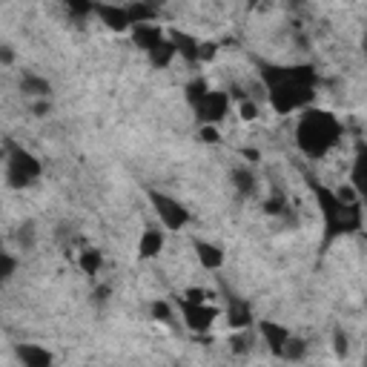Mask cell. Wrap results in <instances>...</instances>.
Masks as SVG:
<instances>
[{"label":"cell","instance_id":"obj_23","mask_svg":"<svg viewBox=\"0 0 367 367\" xmlns=\"http://www.w3.org/2000/svg\"><path fill=\"white\" fill-rule=\"evenodd\" d=\"M15 267H17V261L9 256V253H0V281H6V279H12V273H15Z\"/></svg>","mask_w":367,"mask_h":367},{"label":"cell","instance_id":"obj_9","mask_svg":"<svg viewBox=\"0 0 367 367\" xmlns=\"http://www.w3.org/2000/svg\"><path fill=\"white\" fill-rule=\"evenodd\" d=\"M17 356H20L23 367H52V353L40 345H20Z\"/></svg>","mask_w":367,"mask_h":367},{"label":"cell","instance_id":"obj_27","mask_svg":"<svg viewBox=\"0 0 367 367\" xmlns=\"http://www.w3.org/2000/svg\"><path fill=\"white\" fill-rule=\"evenodd\" d=\"M241 118H244V120H256V118H258V107H256L253 101H244V104H241Z\"/></svg>","mask_w":367,"mask_h":367},{"label":"cell","instance_id":"obj_11","mask_svg":"<svg viewBox=\"0 0 367 367\" xmlns=\"http://www.w3.org/2000/svg\"><path fill=\"white\" fill-rule=\"evenodd\" d=\"M164 250V233L161 230H146L138 241V256L141 258H155Z\"/></svg>","mask_w":367,"mask_h":367},{"label":"cell","instance_id":"obj_12","mask_svg":"<svg viewBox=\"0 0 367 367\" xmlns=\"http://www.w3.org/2000/svg\"><path fill=\"white\" fill-rule=\"evenodd\" d=\"M195 253H198V261L207 267V270H218L224 264V253L215 247V244L207 241H195Z\"/></svg>","mask_w":367,"mask_h":367},{"label":"cell","instance_id":"obj_14","mask_svg":"<svg viewBox=\"0 0 367 367\" xmlns=\"http://www.w3.org/2000/svg\"><path fill=\"white\" fill-rule=\"evenodd\" d=\"M124 12H127L130 26H141V23L155 20V6H150V3H130V6H124Z\"/></svg>","mask_w":367,"mask_h":367},{"label":"cell","instance_id":"obj_6","mask_svg":"<svg viewBox=\"0 0 367 367\" xmlns=\"http://www.w3.org/2000/svg\"><path fill=\"white\" fill-rule=\"evenodd\" d=\"M227 109H230V97H227V92H207V97L204 101L195 107V115H198V120L204 127H212V124H218L224 115H227Z\"/></svg>","mask_w":367,"mask_h":367},{"label":"cell","instance_id":"obj_22","mask_svg":"<svg viewBox=\"0 0 367 367\" xmlns=\"http://www.w3.org/2000/svg\"><path fill=\"white\" fill-rule=\"evenodd\" d=\"M304 350H307V348H304V341L290 336V338H287V345H284V350H281V356H287V359H302Z\"/></svg>","mask_w":367,"mask_h":367},{"label":"cell","instance_id":"obj_8","mask_svg":"<svg viewBox=\"0 0 367 367\" xmlns=\"http://www.w3.org/2000/svg\"><path fill=\"white\" fill-rule=\"evenodd\" d=\"M132 40L143 49V52H153V49L164 40V32H161V26H155V23H141V26H132Z\"/></svg>","mask_w":367,"mask_h":367},{"label":"cell","instance_id":"obj_33","mask_svg":"<svg viewBox=\"0 0 367 367\" xmlns=\"http://www.w3.org/2000/svg\"><path fill=\"white\" fill-rule=\"evenodd\" d=\"M0 61H3V63H12V52H9V49H0Z\"/></svg>","mask_w":367,"mask_h":367},{"label":"cell","instance_id":"obj_19","mask_svg":"<svg viewBox=\"0 0 367 367\" xmlns=\"http://www.w3.org/2000/svg\"><path fill=\"white\" fill-rule=\"evenodd\" d=\"M173 58H175V46H173V40H166V38H164V40L153 49V52H150V61H153L155 66H166Z\"/></svg>","mask_w":367,"mask_h":367},{"label":"cell","instance_id":"obj_31","mask_svg":"<svg viewBox=\"0 0 367 367\" xmlns=\"http://www.w3.org/2000/svg\"><path fill=\"white\" fill-rule=\"evenodd\" d=\"M201 141H207V143H218V132H215V127H201Z\"/></svg>","mask_w":367,"mask_h":367},{"label":"cell","instance_id":"obj_34","mask_svg":"<svg viewBox=\"0 0 367 367\" xmlns=\"http://www.w3.org/2000/svg\"><path fill=\"white\" fill-rule=\"evenodd\" d=\"M35 112H38V115H46V112H49V104H43V101L35 104Z\"/></svg>","mask_w":367,"mask_h":367},{"label":"cell","instance_id":"obj_15","mask_svg":"<svg viewBox=\"0 0 367 367\" xmlns=\"http://www.w3.org/2000/svg\"><path fill=\"white\" fill-rule=\"evenodd\" d=\"M173 46H175V52H184L187 61H198V43L201 40H195L192 35H181V32H173Z\"/></svg>","mask_w":367,"mask_h":367},{"label":"cell","instance_id":"obj_24","mask_svg":"<svg viewBox=\"0 0 367 367\" xmlns=\"http://www.w3.org/2000/svg\"><path fill=\"white\" fill-rule=\"evenodd\" d=\"M215 49H218V46H215L212 40H207V43L201 40V43H198V61H212V58H215Z\"/></svg>","mask_w":367,"mask_h":367},{"label":"cell","instance_id":"obj_7","mask_svg":"<svg viewBox=\"0 0 367 367\" xmlns=\"http://www.w3.org/2000/svg\"><path fill=\"white\" fill-rule=\"evenodd\" d=\"M181 310H184V322L192 327V330H210V325L215 322L218 310L210 307V304H189L181 299Z\"/></svg>","mask_w":367,"mask_h":367},{"label":"cell","instance_id":"obj_10","mask_svg":"<svg viewBox=\"0 0 367 367\" xmlns=\"http://www.w3.org/2000/svg\"><path fill=\"white\" fill-rule=\"evenodd\" d=\"M261 336H264L267 345H270V350L279 353V356H281V350H284V345H287V338H290L287 327H281V325H276V322H261Z\"/></svg>","mask_w":367,"mask_h":367},{"label":"cell","instance_id":"obj_5","mask_svg":"<svg viewBox=\"0 0 367 367\" xmlns=\"http://www.w3.org/2000/svg\"><path fill=\"white\" fill-rule=\"evenodd\" d=\"M150 201H153L155 212L161 215V221H164L169 230H181V227L189 221L187 207H184V204H178L175 198H169V195H164V192L153 189V192H150Z\"/></svg>","mask_w":367,"mask_h":367},{"label":"cell","instance_id":"obj_18","mask_svg":"<svg viewBox=\"0 0 367 367\" xmlns=\"http://www.w3.org/2000/svg\"><path fill=\"white\" fill-rule=\"evenodd\" d=\"M78 264H81V270L86 273V276H95L97 270H101V264H104V256H101V250H84L81 253V258H78Z\"/></svg>","mask_w":367,"mask_h":367},{"label":"cell","instance_id":"obj_28","mask_svg":"<svg viewBox=\"0 0 367 367\" xmlns=\"http://www.w3.org/2000/svg\"><path fill=\"white\" fill-rule=\"evenodd\" d=\"M264 210L270 212V215H273V212H276V215H281V212H284V198H281V195H276V198H270V201L264 204Z\"/></svg>","mask_w":367,"mask_h":367},{"label":"cell","instance_id":"obj_25","mask_svg":"<svg viewBox=\"0 0 367 367\" xmlns=\"http://www.w3.org/2000/svg\"><path fill=\"white\" fill-rule=\"evenodd\" d=\"M17 241L23 244V247H32V241H35V233H32V224H26V227H20V233H17Z\"/></svg>","mask_w":367,"mask_h":367},{"label":"cell","instance_id":"obj_20","mask_svg":"<svg viewBox=\"0 0 367 367\" xmlns=\"http://www.w3.org/2000/svg\"><path fill=\"white\" fill-rule=\"evenodd\" d=\"M207 92H210V86H207L204 78L189 81V84H187V101H189V107H192V109L198 107V104L204 101V97H207Z\"/></svg>","mask_w":367,"mask_h":367},{"label":"cell","instance_id":"obj_17","mask_svg":"<svg viewBox=\"0 0 367 367\" xmlns=\"http://www.w3.org/2000/svg\"><path fill=\"white\" fill-rule=\"evenodd\" d=\"M233 184H235V189L241 195H253L256 192V175L250 173V169H244V166L233 169Z\"/></svg>","mask_w":367,"mask_h":367},{"label":"cell","instance_id":"obj_16","mask_svg":"<svg viewBox=\"0 0 367 367\" xmlns=\"http://www.w3.org/2000/svg\"><path fill=\"white\" fill-rule=\"evenodd\" d=\"M227 319H230V327H247L253 322V310L244 302H233L227 310Z\"/></svg>","mask_w":367,"mask_h":367},{"label":"cell","instance_id":"obj_2","mask_svg":"<svg viewBox=\"0 0 367 367\" xmlns=\"http://www.w3.org/2000/svg\"><path fill=\"white\" fill-rule=\"evenodd\" d=\"M341 138L338 118L327 109H307L296 127V143L310 158H325Z\"/></svg>","mask_w":367,"mask_h":367},{"label":"cell","instance_id":"obj_13","mask_svg":"<svg viewBox=\"0 0 367 367\" xmlns=\"http://www.w3.org/2000/svg\"><path fill=\"white\" fill-rule=\"evenodd\" d=\"M95 12L101 15V20L107 23L109 29H118V32H120V29H127V26H130L124 6H107V3H104V6H95Z\"/></svg>","mask_w":367,"mask_h":367},{"label":"cell","instance_id":"obj_35","mask_svg":"<svg viewBox=\"0 0 367 367\" xmlns=\"http://www.w3.org/2000/svg\"><path fill=\"white\" fill-rule=\"evenodd\" d=\"M244 155L253 158V161H258V153H256V150H244Z\"/></svg>","mask_w":367,"mask_h":367},{"label":"cell","instance_id":"obj_26","mask_svg":"<svg viewBox=\"0 0 367 367\" xmlns=\"http://www.w3.org/2000/svg\"><path fill=\"white\" fill-rule=\"evenodd\" d=\"M153 315H155V319H161V322H169V315H173V313H169L166 302H155L153 304Z\"/></svg>","mask_w":367,"mask_h":367},{"label":"cell","instance_id":"obj_30","mask_svg":"<svg viewBox=\"0 0 367 367\" xmlns=\"http://www.w3.org/2000/svg\"><path fill=\"white\" fill-rule=\"evenodd\" d=\"M69 12H72V15H92L95 6H92V3H69Z\"/></svg>","mask_w":367,"mask_h":367},{"label":"cell","instance_id":"obj_4","mask_svg":"<svg viewBox=\"0 0 367 367\" xmlns=\"http://www.w3.org/2000/svg\"><path fill=\"white\" fill-rule=\"evenodd\" d=\"M38 178H40V161L29 150H23V146H12L9 150V166H6L9 187L20 189V187H29Z\"/></svg>","mask_w":367,"mask_h":367},{"label":"cell","instance_id":"obj_29","mask_svg":"<svg viewBox=\"0 0 367 367\" xmlns=\"http://www.w3.org/2000/svg\"><path fill=\"white\" fill-rule=\"evenodd\" d=\"M336 356H341V359L348 356V336L341 330H336Z\"/></svg>","mask_w":367,"mask_h":367},{"label":"cell","instance_id":"obj_3","mask_svg":"<svg viewBox=\"0 0 367 367\" xmlns=\"http://www.w3.org/2000/svg\"><path fill=\"white\" fill-rule=\"evenodd\" d=\"M313 189H315V198H319V207H322V215H325V247L338 235L361 230L359 201L345 204V201L336 198V192H330L327 187H319V184H313Z\"/></svg>","mask_w":367,"mask_h":367},{"label":"cell","instance_id":"obj_1","mask_svg":"<svg viewBox=\"0 0 367 367\" xmlns=\"http://www.w3.org/2000/svg\"><path fill=\"white\" fill-rule=\"evenodd\" d=\"M261 78L270 89V101L276 112L290 115L296 109H304L313 101L315 72L310 66H267Z\"/></svg>","mask_w":367,"mask_h":367},{"label":"cell","instance_id":"obj_32","mask_svg":"<svg viewBox=\"0 0 367 367\" xmlns=\"http://www.w3.org/2000/svg\"><path fill=\"white\" fill-rule=\"evenodd\" d=\"M230 345H233V350H235V353H247V348H250V341L238 336V338H233V341H230Z\"/></svg>","mask_w":367,"mask_h":367},{"label":"cell","instance_id":"obj_21","mask_svg":"<svg viewBox=\"0 0 367 367\" xmlns=\"http://www.w3.org/2000/svg\"><path fill=\"white\" fill-rule=\"evenodd\" d=\"M20 86H23V92H29V95H40V97H46L49 92H52L49 81H46V78H38V75H23Z\"/></svg>","mask_w":367,"mask_h":367}]
</instances>
